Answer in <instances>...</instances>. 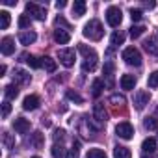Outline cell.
Here are the masks:
<instances>
[{"label":"cell","mask_w":158,"mask_h":158,"mask_svg":"<svg viewBox=\"0 0 158 158\" xmlns=\"http://www.w3.org/2000/svg\"><path fill=\"white\" fill-rule=\"evenodd\" d=\"M78 52L84 56L82 69H84L86 73H93V71L97 69V60H99V58H97V52H95L93 48L86 47V45H78Z\"/></svg>","instance_id":"obj_1"},{"label":"cell","mask_w":158,"mask_h":158,"mask_svg":"<svg viewBox=\"0 0 158 158\" xmlns=\"http://www.w3.org/2000/svg\"><path fill=\"white\" fill-rule=\"evenodd\" d=\"M84 35L88 37V39H91V41H99V39H102V35H104V28H102V24H101V21L99 19H91L86 26H84Z\"/></svg>","instance_id":"obj_2"},{"label":"cell","mask_w":158,"mask_h":158,"mask_svg":"<svg viewBox=\"0 0 158 158\" xmlns=\"http://www.w3.org/2000/svg\"><path fill=\"white\" fill-rule=\"evenodd\" d=\"M123 60H125V63L134 65V67H139V65H141V54H139V50H138L136 47L125 48V50H123Z\"/></svg>","instance_id":"obj_3"},{"label":"cell","mask_w":158,"mask_h":158,"mask_svg":"<svg viewBox=\"0 0 158 158\" xmlns=\"http://www.w3.org/2000/svg\"><path fill=\"white\" fill-rule=\"evenodd\" d=\"M26 13H28L32 19H35V21H45V19H47V8L35 4V2H28V4H26Z\"/></svg>","instance_id":"obj_4"},{"label":"cell","mask_w":158,"mask_h":158,"mask_svg":"<svg viewBox=\"0 0 158 158\" xmlns=\"http://www.w3.org/2000/svg\"><path fill=\"white\" fill-rule=\"evenodd\" d=\"M106 21H108V24L110 26H119L121 24V21H123V13H121V10L117 8V6H110L108 10H106Z\"/></svg>","instance_id":"obj_5"},{"label":"cell","mask_w":158,"mask_h":158,"mask_svg":"<svg viewBox=\"0 0 158 158\" xmlns=\"http://www.w3.org/2000/svg\"><path fill=\"white\" fill-rule=\"evenodd\" d=\"M149 99H151L149 91H145V89H139V91H136V93H134V99H132V102H134V108H136V110H143V108L149 104Z\"/></svg>","instance_id":"obj_6"},{"label":"cell","mask_w":158,"mask_h":158,"mask_svg":"<svg viewBox=\"0 0 158 158\" xmlns=\"http://www.w3.org/2000/svg\"><path fill=\"white\" fill-rule=\"evenodd\" d=\"M115 134L121 138V139H130L134 136V127L128 123V121H123L115 127Z\"/></svg>","instance_id":"obj_7"},{"label":"cell","mask_w":158,"mask_h":158,"mask_svg":"<svg viewBox=\"0 0 158 158\" xmlns=\"http://www.w3.org/2000/svg\"><path fill=\"white\" fill-rule=\"evenodd\" d=\"M58 58L65 67H73L74 65V50L73 48H61L58 50Z\"/></svg>","instance_id":"obj_8"},{"label":"cell","mask_w":158,"mask_h":158,"mask_svg":"<svg viewBox=\"0 0 158 158\" xmlns=\"http://www.w3.org/2000/svg\"><path fill=\"white\" fill-rule=\"evenodd\" d=\"M0 52H2L4 56H11L15 52V41L11 37H4L2 41H0Z\"/></svg>","instance_id":"obj_9"},{"label":"cell","mask_w":158,"mask_h":158,"mask_svg":"<svg viewBox=\"0 0 158 158\" xmlns=\"http://www.w3.org/2000/svg\"><path fill=\"white\" fill-rule=\"evenodd\" d=\"M39 104H41V101H39V97L37 95H28V97H24V101H23V108L24 110H37L39 108Z\"/></svg>","instance_id":"obj_10"},{"label":"cell","mask_w":158,"mask_h":158,"mask_svg":"<svg viewBox=\"0 0 158 158\" xmlns=\"http://www.w3.org/2000/svg\"><path fill=\"white\" fill-rule=\"evenodd\" d=\"M93 119L99 123V125H104L106 123V112H104V104L97 102L93 106Z\"/></svg>","instance_id":"obj_11"},{"label":"cell","mask_w":158,"mask_h":158,"mask_svg":"<svg viewBox=\"0 0 158 158\" xmlns=\"http://www.w3.org/2000/svg\"><path fill=\"white\" fill-rule=\"evenodd\" d=\"M13 128H15V132H19V134H26V132L30 130V121L24 119V117H15Z\"/></svg>","instance_id":"obj_12"},{"label":"cell","mask_w":158,"mask_h":158,"mask_svg":"<svg viewBox=\"0 0 158 158\" xmlns=\"http://www.w3.org/2000/svg\"><path fill=\"white\" fill-rule=\"evenodd\" d=\"M54 41H56L58 45H67V43L71 41V35H69L67 30L58 28V30H54Z\"/></svg>","instance_id":"obj_13"},{"label":"cell","mask_w":158,"mask_h":158,"mask_svg":"<svg viewBox=\"0 0 158 158\" xmlns=\"http://www.w3.org/2000/svg\"><path fill=\"white\" fill-rule=\"evenodd\" d=\"M114 63L112 61H106L104 63V69H102V74H104V78H106V84L112 88L114 86Z\"/></svg>","instance_id":"obj_14"},{"label":"cell","mask_w":158,"mask_h":158,"mask_svg":"<svg viewBox=\"0 0 158 158\" xmlns=\"http://www.w3.org/2000/svg\"><path fill=\"white\" fill-rule=\"evenodd\" d=\"M13 80H15V82H19V84H30V82H32V76H30L26 71L17 69V71L13 73Z\"/></svg>","instance_id":"obj_15"},{"label":"cell","mask_w":158,"mask_h":158,"mask_svg":"<svg viewBox=\"0 0 158 158\" xmlns=\"http://www.w3.org/2000/svg\"><path fill=\"white\" fill-rule=\"evenodd\" d=\"M143 47H145V50H147L149 54L158 56V37H149V39L143 43Z\"/></svg>","instance_id":"obj_16"},{"label":"cell","mask_w":158,"mask_h":158,"mask_svg":"<svg viewBox=\"0 0 158 158\" xmlns=\"http://www.w3.org/2000/svg\"><path fill=\"white\" fill-rule=\"evenodd\" d=\"M119 84H121L123 89H134V86H136V78H134V74H123L121 80H119Z\"/></svg>","instance_id":"obj_17"},{"label":"cell","mask_w":158,"mask_h":158,"mask_svg":"<svg viewBox=\"0 0 158 158\" xmlns=\"http://www.w3.org/2000/svg\"><path fill=\"white\" fill-rule=\"evenodd\" d=\"M141 151H143V154H152L154 151H156V139L154 138H145L143 139V143H141Z\"/></svg>","instance_id":"obj_18"},{"label":"cell","mask_w":158,"mask_h":158,"mask_svg":"<svg viewBox=\"0 0 158 158\" xmlns=\"http://www.w3.org/2000/svg\"><path fill=\"white\" fill-rule=\"evenodd\" d=\"M35 39H37V35H35V32H21L19 34V41L23 43V45H32V43H35Z\"/></svg>","instance_id":"obj_19"},{"label":"cell","mask_w":158,"mask_h":158,"mask_svg":"<svg viewBox=\"0 0 158 158\" xmlns=\"http://www.w3.org/2000/svg\"><path fill=\"white\" fill-rule=\"evenodd\" d=\"M86 13V2L84 0H74V4H73V15L74 17H82Z\"/></svg>","instance_id":"obj_20"},{"label":"cell","mask_w":158,"mask_h":158,"mask_svg":"<svg viewBox=\"0 0 158 158\" xmlns=\"http://www.w3.org/2000/svg\"><path fill=\"white\" fill-rule=\"evenodd\" d=\"M4 95H6L8 101L17 99V97H19V88H17V84H10V86H6V88H4Z\"/></svg>","instance_id":"obj_21"},{"label":"cell","mask_w":158,"mask_h":158,"mask_svg":"<svg viewBox=\"0 0 158 158\" xmlns=\"http://www.w3.org/2000/svg\"><path fill=\"white\" fill-rule=\"evenodd\" d=\"M114 158H132L130 149H128V147H123V145H115V149H114Z\"/></svg>","instance_id":"obj_22"},{"label":"cell","mask_w":158,"mask_h":158,"mask_svg":"<svg viewBox=\"0 0 158 158\" xmlns=\"http://www.w3.org/2000/svg\"><path fill=\"white\" fill-rule=\"evenodd\" d=\"M102 89H104V82L101 80V78H97V80H93V84H91V95H93L95 99H97V97H101Z\"/></svg>","instance_id":"obj_23"},{"label":"cell","mask_w":158,"mask_h":158,"mask_svg":"<svg viewBox=\"0 0 158 158\" xmlns=\"http://www.w3.org/2000/svg\"><path fill=\"white\" fill-rule=\"evenodd\" d=\"M21 58H23V60H24V61H26V63H28L32 69H39V67H43L41 60H39V58H35V56H28V54H23Z\"/></svg>","instance_id":"obj_24"},{"label":"cell","mask_w":158,"mask_h":158,"mask_svg":"<svg viewBox=\"0 0 158 158\" xmlns=\"http://www.w3.org/2000/svg\"><path fill=\"white\" fill-rule=\"evenodd\" d=\"M125 43V34L121 32V30H115L114 34H112V47H119V45H123Z\"/></svg>","instance_id":"obj_25"},{"label":"cell","mask_w":158,"mask_h":158,"mask_svg":"<svg viewBox=\"0 0 158 158\" xmlns=\"http://www.w3.org/2000/svg\"><path fill=\"white\" fill-rule=\"evenodd\" d=\"M28 143L34 145L35 149H41V145H43V134H41V132H34L32 138L28 139Z\"/></svg>","instance_id":"obj_26"},{"label":"cell","mask_w":158,"mask_h":158,"mask_svg":"<svg viewBox=\"0 0 158 158\" xmlns=\"http://www.w3.org/2000/svg\"><path fill=\"white\" fill-rule=\"evenodd\" d=\"M41 63H43V67H45L48 73H54V71H56V61H54L50 56H45V58H41Z\"/></svg>","instance_id":"obj_27"},{"label":"cell","mask_w":158,"mask_h":158,"mask_svg":"<svg viewBox=\"0 0 158 158\" xmlns=\"http://www.w3.org/2000/svg\"><path fill=\"white\" fill-rule=\"evenodd\" d=\"M143 127H145L147 130H158V119H156V117H145Z\"/></svg>","instance_id":"obj_28"},{"label":"cell","mask_w":158,"mask_h":158,"mask_svg":"<svg viewBox=\"0 0 158 158\" xmlns=\"http://www.w3.org/2000/svg\"><path fill=\"white\" fill-rule=\"evenodd\" d=\"M78 147H80V143H78V141H73V149H69V152H67L65 156H67V158H78V156H80Z\"/></svg>","instance_id":"obj_29"},{"label":"cell","mask_w":158,"mask_h":158,"mask_svg":"<svg viewBox=\"0 0 158 158\" xmlns=\"http://www.w3.org/2000/svg\"><path fill=\"white\" fill-rule=\"evenodd\" d=\"M10 26V13L8 11H0V28L6 30Z\"/></svg>","instance_id":"obj_30"},{"label":"cell","mask_w":158,"mask_h":158,"mask_svg":"<svg viewBox=\"0 0 158 158\" xmlns=\"http://www.w3.org/2000/svg\"><path fill=\"white\" fill-rule=\"evenodd\" d=\"M88 158H106V152L102 149H89L88 151Z\"/></svg>","instance_id":"obj_31"},{"label":"cell","mask_w":158,"mask_h":158,"mask_svg":"<svg viewBox=\"0 0 158 158\" xmlns=\"http://www.w3.org/2000/svg\"><path fill=\"white\" fill-rule=\"evenodd\" d=\"M67 99H69V101H73V102H76V104H82V102H84V99L78 95L76 91H73V89H69V91H67Z\"/></svg>","instance_id":"obj_32"},{"label":"cell","mask_w":158,"mask_h":158,"mask_svg":"<svg viewBox=\"0 0 158 158\" xmlns=\"http://www.w3.org/2000/svg\"><path fill=\"white\" fill-rule=\"evenodd\" d=\"M50 152H52V156H54V158H61V156L65 154V152H63V147H61V145H58V143H54V145H52Z\"/></svg>","instance_id":"obj_33"},{"label":"cell","mask_w":158,"mask_h":158,"mask_svg":"<svg viewBox=\"0 0 158 158\" xmlns=\"http://www.w3.org/2000/svg\"><path fill=\"white\" fill-rule=\"evenodd\" d=\"M147 84H149V88H158V71H154V73L149 74Z\"/></svg>","instance_id":"obj_34"},{"label":"cell","mask_w":158,"mask_h":158,"mask_svg":"<svg viewBox=\"0 0 158 158\" xmlns=\"http://www.w3.org/2000/svg\"><path fill=\"white\" fill-rule=\"evenodd\" d=\"M143 32H145L143 26H132V28H130V37H132V39H138Z\"/></svg>","instance_id":"obj_35"},{"label":"cell","mask_w":158,"mask_h":158,"mask_svg":"<svg viewBox=\"0 0 158 158\" xmlns=\"http://www.w3.org/2000/svg\"><path fill=\"white\" fill-rule=\"evenodd\" d=\"M2 139H4V145L8 147V149H11L13 145H15V139L11 138V134H8V132H4L2 134Z\"/></svg>","instance_id":"obj_36"},{"label":"cell","mask_w":158,"mask_h":158,"mask_svg":"<svg viewBox=\"0 0 158 158\" xmlns=\"http://www.w3.org/2000/svg\"><path fill=\"white\" fill-rule=\"evenodd\" d=\"M30 24H32V19H30L28 15H21V17H19V26H21V28H28Z\"/></svg>","instance_id":"obj_37"},{"label":"cell","mask_w":158,"mask_h":158,"mask_svg":"<svg viewBox=\"0 0 158 158\" xmlns=\"http://www.w3.org/2000/svg\"><path fill=\"white\" fill-rule=\"evenodd\" d=\"M141 17H143V13H141V10H130V19L134 21V23H138V21H141Z\"/></svg>","instance_id":"obj_38"},{"label":"cell","mask_w":158,"mask_h":158,"mask_svg":"<svg viewBox=\"0 0 158 158\" xmlns=\"http://www.w3.org/2000/svg\"><path fill=\"white\" fill-rule=\"evenodd\" d=\"M10 112H11V104H10V101H4L2 102V117H8Z\"/></svg>","instance_id":"obj_39"},{"label":"cell","mask_w":158,"mask_h":158,"mask_svg":"<svg viewBox=\"0 0 158 158\" xmlns=\"http://www.w3.org/2000/svg\"><path fill=\"white\" fill-rule=\"evenodd\" d=\"M54 23H56V26H63L65 30H71V26H69V23H67V21L63 19V17H56V21H54Z\"/></svg>","instance_id":"obj_40"},{"label":"cell","mask_w":158,"mask_h":158,"mask_svg":"<svg viewBox=\"0 0 158 158\" xmlns=\"http://www.w3.org/2000/svg\"><path fill=\"white\" fill-rule=\"evenodd\" d=\"M110 102L112 104H125V97L123 95H112L110 97Z\"/></svg>","instance_id":"obj_41"},{"label":"cell","mask_w":158,"mask_h":158,"mask_svg":"<svg viewBox=\"0 0 158 158\" xmlns=\"http://www.w3.org/2000/svg\"><path fill=\"white\" fill-rule=\"evenodd\" d=\"M63 138H65V130H63V128H56V130H54V139H56V141H61Z\"/></svg>","instance_id":"obj_42"},{"label":"cell","mask_w":158,"mask_h":158,"mask_svg":"<svg viewBox=\"0 0 158 158\" xmlns=\"http://www.w3.org/2000/svg\"><path fill=\"white\" fill-rule=\"evenodd\" d=\"M65 6H67V2H65V0H58V2H56V8H58V10H63Z\"/></svg>","instance_id":"obj_43"},{"label":"cell","mask_w":158,"mask_h":158,"mask_svg":"<svg viewBox=\"0 0 158 158\" xmlns=\"http://www.w3.org/2000/svg\"><path fill=\"white\" fill-rule=\"evenodd\" d=\"M143 6H145V8H149V10H152V8L156 6V2H143Z\"/></svg>","instance_id":"obj_44"},{"label":"cell","mask_w":158,"mask_h":158,"mask_svg":"<svg viewBox=\"0 0 158 158\" xmlns=\"http://www.w3.org/2000/svg\"><path fill=\"white\" fill-rule=\"evenodd\" d=\"M4 4H6V6H15V4H17V0H6Z\"/></svg>","instance_id":"obj_45"},{"label":"cell","mask_w":158,"mask_h":158,"mask_svg":"<svg viewBox=\"0 0 158 158\" xmlns=\"http://www.w3.org/2000/svg\"><path fill=\"white\" fill-rule=\"evenodd\" d=\"M4 73H6V65H0V76H4Z\"/></svg>","instance_id":"obj_46"},{"label":"cell","mask_w":158,"mask_h":158,"mask_svg":"<svg viewBox=\"0 0 158 158\" xmlns=\"http://www.w3.org/2000/svg\"><path fill=\"white\" fill-rule=\"evenodd\" d=\"M43 125H45V127H50V121H48V119H45V117H43Z\"/></svg>","instance_id":"obj_47"},{"label":"cell","mask_w":158,"mask_h":158,"mask_svg":"<svg viewBox=\"0 0 158 158\" xmlns=\"http://www.w3.org/2000/svg\"><path fill=\"white\" fill-rule=\"evenodd\" d=\"M141 158H149L147 154H141ZM151 158H156V156H151Z\"/></svg>","instance_id":"obj_48"},{"label":"cell","mask_w":158,"mask_h":158,"mask_svg":"<svg viewBox=\"0 0 158 158\" xmlns=\"http://www.w3.org/2000/svg\"><path fill=\"white\" fill-rule=\"evenodd\" d=\"M32 158H39V156H32Z\"/></svg>","instance_id":"obj_49"}]
</instances>
